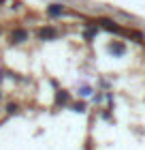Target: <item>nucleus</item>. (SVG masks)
Returning a JSON list of instances; mask_svg holds the SVG:
<instances>
[{"mask_svg": "<svg viewBox=\"0 0 145 150\" xmlns=\"http://www.w3.org/2000/svg\"><path fill=\"white\" fill-rule=\"evenodd\" d=\"M109 52H111L113 56H124V52H126V45H124L122 41H113V43H109Z\"/></svg>", "mask_w": 145, "mask_h": 150, "instance_id": "f03ea898", "label": "nucleus"}, {"mask_svg": "<svg viewBox=\"0 0 145 150\" xmlns=\"http://www.w3.org/2000/svg\"><path fill=\"white\" fill-rule=\"evenodd\" d=\"M85 110V105L83 103H79V105H75V112H83Z\"/></svg>", "mask_w": 145, "mask_h": 150, "instance_id": "6e6552de", "label": "nucleus"}, {"mask_svg": "<svg viewBox=\"0 0 145 150\" xmlns=\"http://www.w3.org/2000/svg\"><path fill=\"white\" fill-rule=\"evenodd\" d=\"M96 35V28H90V30H85V39H92Z\"/></svg>", "mask_w": 145, "mask_h": 150, "instance_id": "0eeeda50", "label": "nucleus"}, {"mask_svg": "<svg viewBox=\"0 0 145 150\" xmlns=\"http://www.w3.org/2000/svg\"><path fill=\"white\" fill-rule=\"evenodd\" d=\"M100 24L105 26L107 30H113V32H120V28H117V26L113 24V22H109V19H100Z\"/></svg>", "mask_w": 145, "mask_h": 150, "instance_id": "39448f33", "label": "nucleus"}, {"mask_svg": "<svg viewBox=\"0 0 145 150\" xmlns=\"http://www.w3.org/2000/svg\"><path fill=\"white\" fill-rule=\"evenodd\" d=\"M56 28H51V26H47V28H41L39 30V39H45V41H49V39H56Z\"/></svg>", "mask_w": 145, "mask_h": 150, "instance_id": "7ed1b4c3", "label": "nucleus"}, {"mask_svg": "<svg viewBox=\"0 0 145 150\" xmlns=\"http://www.w3.org/2000/svg\"><path fill=\"white\" fill-rule=\"evenodd\" d=\"M2 2H4V0H0V4H2Z\"/></svg>", "mask_w": 145, "mask_h": 150, "instance_id": "1a4fd4ad", "label": "nucleus"}, {"mask_svg": "<svg viewBox=\"0 0 145 150\" xmlns=\"http://www.w3.org/2000/svg\"><path fill=\"white\" fill-rule=\"evenodd\" d=\"M47 13H49L51 17H60L62 13H64V6H62V4H51L49 9H47Z\"/></svg>", "mask_w": 145, "mask_h": 150, "instance_id": "20e7f679", "label": "nucleus"}, {"mask_svg": "<svg viewBox=\"0 0 145 150\" xmlns=\"http://www.w3.org/2000/svg\"><path fill=\"white\" fill-rule=\"evenodd\" d=\"M66 101H68V94H66L64 90H60V92H58V97H56V103H58V105H64Z\"/></svg>", "mask_w": 145, "mask_h": 150, "instance_id": "423d86ee", "label": "nucleus"}, {"mask_svg": "<svg viewBox=\"0 0 145 150\" xmlns=\"http://www.w3.org/2000/svg\"><path fill=\"white\" fill-rule=\"evenodd\" d=\"M9 41L11 43H24V41H28V32H26L24 28H15V30H11Z\"/></svg>", "mask_w": 145, "mask_h": 150, "instance_id": "f257e3e1", "label": "nucleus"}]
</instances>
